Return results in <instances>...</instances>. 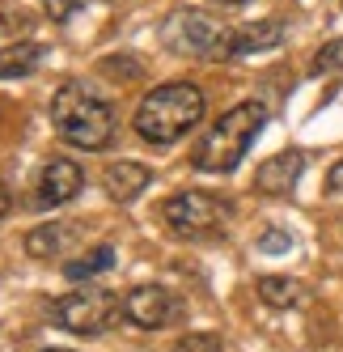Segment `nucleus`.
Segmentation results:
<instances>
[{
  "label": "nucleus",
  "mask_w": 343,
  "mask_h": 352,
  "mask_svg": "<svg viewBox=\"0 0 343 352\" xmlns=\"http://www.w3.org/2000/svg\"><path fill=\"white\" fill-rule=\"evenodd\" d=\"M263 128H267V107L263 102H255V98H250V102L229 107L204 132V140L195 144L191 166L200 170V174H229V170H237Z\"/></svg>",
  "instance_id": "1"
},
{
  "label": "nucleus",
  "mask_w": 343,
  "mask_h": 352,
  "mask_svg": "<svg viewBox=\"0 0 343 352\" xmlns=\"http://www.w3.org/2000/svg\"><path fill=\"white\" fill-rule=\"evenodd\" d=\"M51 123H56V136L72 148H85V153H97L115 140V107L106 102L102 94H93L77 81H68L56 89L51 98Z\"/></svg>",
  "instance_id": "2"
},
{
  "label": "nucleus",
  "mask_w": 343,
  "mask_h": 352,
  "mask_svg": "<svg viewBox=\"0 0 343 352\" xmlns=\"http://www.w3.org/2000/svg\"><path fill=\"white\" fill-rule=\"evenodd\" d=\"M204 89L191 85V81H165V85H153L149 94L140 98L136 107V132L140 140L149 144H174L182 140L195 123L204 119Z\"/></svg>",
  "instance_id": "3"
},
{
  "label": "nucleus",
  "mask_w": 343,
  "mask_h": 352,
  "mask_svg": "<svg viewBox=\"0 0 343 352\" xmlns=\"http://www.w3.org/2000/svg\"><path fill=\"white\" fill-rule=\"evenodd\" d=\"M161 47L182 60H233V30L204 9H178L161 21Z\"/></svg>",
  "instance_id": "4"
},
{
  "label": "nucleus",
  "mask_w": 343,
  "mask_h": 352,
  "mask_svg": "<svg viewBox=\"0 0 343 352\" xmlns=\"http://www.w3.org/2000/svg\"><path fill=\"white\" fill-rule=\"evenodd\" d=\"M229 221H233V204L220 195H208V191H178L161 204V225L187 242L220 238L229 230Z\"/></svg>",
  "instance_id": "5"
},
{
  "label": "nucleus",
  "mask_w": 343,
  "mask_h": 352,
  "mask_svg": "<svg viewBox=\"0 0 343 352\" xmlns=\"http://www.w3.org/2000/svg\"><path fill=\"white\" fill-rule=\"evenodd\" d=\"M119 314H123V297L110 289H72L51 306V322L72 336H102Z\"/></svg>",
  "instance_id": "6"
},
{
  "label": "nucleus",
  "mask_w": 343,
  "mask_h": 352,
  "mask_svg": "<svg viewBox=\"0 0 343 352\" xmlns=\"http://www.w3.org/2000/svg\"><path fill=\"white\" fill-rule=\"evenodd\" d=\"M187 301L165 289V285H136L132 293H123V318L140 331H165V327L182 322Z\"/></svg>",
  "instance_id": "7"
},
{
  "label": "nucleus",
  "mask_w": 343,
  "mask_h": 352,
  "mask_svg": "<svg viewBox=\"0 0 343 352\" xmlns=\"http://www.w3.org/2000/svg\"><path fill=\"white\" fill-rule=\"evenodd\" d=\"M34 199H38V208H60L68 204V199H77L81 187H85V170L77 162H68V157H51L43 170H38V183H34Z\"/></svg>",
  "instance_id": "8"
},
{
  "label": "nucleus",
  "mask_w": 343,
  "mask_h": 352,
  "mask_svg": "<svg viewBox=\"0 0 343 352\" xmlns=\"http://www.w3.org/2000/svg\"><path fill=\"white\" fill-rule=\"evenodd\" d=\"M301 174H305V153H301V148H284V153L267 157L255 170V191H263V195H288L292 187L301 183Z\"/></svg>",
  "instance_id": "9"
},
{
  "label": "nucleus",
  "mask_w": 343,
  "mask_h": 352,
  "mask_svg": "<svg viewBox=\"0 0 343 352\" xmlns=\"http://www.w3.org/2000/svg\"><path fill=\"white\" fill-rule=\"evenodd\" d=\"M102 187L119 204H132V199L144 195V187H153V170L140 166V162H110L102 170Z\"/></svg>",
  "instance_id": "10"
},
{
  "label": "nucleus",
  "mask_w": 343,
  "mask_h": 352,
  "mask_svg": "<svg viewBox=\"0 0 343 352\" xmlns=\"http://www.w3.org/2000/svg\"><path fill=\"white\" fill-rule=\"evenodd\" d=\"M284 21L280 17H263V21H250V26L233 30V56H259V52H276L284 43Z\"/></svg>",
  "instance_id": "11"
},
{
  "label": "nucleus",
  "mask_w": 343,
  "mask_h": 352,
  "mask_svg": "<svg viewBox=\"0 0 343 352\" xmlns=\"http://www.w3.org/2000/svg\"><path fill=\"white\" fill-rule=\"evenodd\" d=\"M77 238H81V225H72V221H47V225H38V230H30L26 250H30L34 259H51V255H64Z\"/></svg>",
  "instance_id": "12"
},
{
  "label": "nucleus",
  "mask_w": 343,
  "mask_h": 352,
  "mask_svg": "<svg viewBox=\"0 0 343 352\" xmlns=\"http://www.w3.org/2000/svg\"><path fill=\"white\" fill-rule=\"evenodd\" d=\"M255 293H259L263 306H272V310H297L309 301V289L301 280H292V276H259Z\"/></svg>",
  "instance_id": "13"
},
{
  "label": "nucleus",
  "mask_w": 343,
  "mask_h": 352,
  "mask_svg": "<svg viewBox=\"0 0 343 352\" xmlns=\"http://www.w3.org/2000/svg\"><path fill=\"white\" fill-rule=\"evenodd\" d=\"M43 56H47V47L30 43V38L0 47V81H5V77H30V72L43 64Z\"/></svg>",
  "instance_id": "14"
},
{
  "label": "nucleus",
  "mask_w": 343,
  "mask_h": 352,
  "mask_svg": "<svg viewBox=\"0 0 343 352\" xmlns=\"http://www.w3.org/2000/svg\"><path fill=\"white\" fill-rule=\"evenodd\" d=\"M106 267H115V246L110 242H97V246L85 250L81 259H68L64 276H68V280H93V276H102Z\"/></svg>",
  "instance_id": "15"
},
{
  "label": "nucleus",
  "mask_w": 343,
  "mask_h": 352,
  "mask_svg": "<svg viewBox=\"0 0 343 352\" xmlns=\"http://www.w3.org/2000/svg\"><path fill=\"white\" fill-rule=\"evenodd\" d=\"M97 72H102V77H119V81H140L144 77V64L132 60L128 52H119V56H106L102 64H97Z\"/></svg>",
  "instance_id": "16"
},
{
  "label": "nucleus",
  "mask_w": 343,
  "mask_h": 352,
  "mask_svg": "<svg viewBox=\"0 0 343 352\" xmlns=\"http://www.w3.org/2000/svg\"><path fill=\"white\" fill-rule=\"evenodd\" d=\"M169 352H225V344H220V336H212V331H187V336L174 340Z\"/></svg>",
  "instance_id": "17"
},
{
  "label": "nucleus",
  "mask_w": 343,
  "mask_h": 352,
  "mask_svg": "<svg viewBox=\"0 0 343 352\" xmlns=\"http://www.w3.org/2000/svg\"><path fill=\"white\" fill-rule=\"evenodd\" d=\"M309 72H318V77H322V72H343V38H331L327 47H318Z\"/></svg>",
  "instance_id": "18"
},
{
  "label": "nucleus",
  "mask_w": 343,
  "mask_h": 352,
  "mask_svg": "<svg viewBox=\"0 0 343 352\" xmlns=\"http://www.w3.org/2000/svg\"><path fill=\"white\" fill-rule=\"evenodd\" d=\"M259 250H263V255H288V250H292V234L288 230H267L259 238Z\"/></svg>",
  "instance_id": "19"
},
{
  "label": "nucleus",
  "mask_w": 343,
  "mask_h": 352,
  "mask_svg": "<svg viewBox=\"0 0 343 352\" xmlns=\"http://www.w3.org/2000/svg\"><path fill=\"white\" fill-rule=\"evenodd\" d=\"M43 9H47V17H51V21H68L72 13L81 9V0H43Z\"/></svg>",
  "instance_id": "20"
},
{
  "label": "nucleus",
  "mask_w": 343,
  "mask_h": 352,
  "mask_svg": "<svg viewBox=\"0 0 343 352\" xmlns=\"http://www.w3.org/2000/svg\"><path fill=\"white\" fill-rule=\"evenodd\" d=\"M327 191H339L343 195V157L331 166V174H327Z\"/></svg>",
  "instance_id": "21"
},
{
  "label": "nucleus",
  "mask_w": 343,
  "mask_h": 352,
  "mask_svg": "<svg viewBox=\"0 0 343 352\" xmlns=\"http://www.w3.org/2000/svg\"><path fill=\"white\" fill-rule=\"evenodd\" d=\"M9 208H13V195H9V187H5V183H0V221L9 217Z\"/></svg>",
  "instance_id": "22"
},
{
  "label": "nucleus",
  "mask_w": 343,
  "mask_h": 352,
  "mask_svg": "<svg viewBox=\"0 0 343 352\" xmlns=\"http://www.w3.org/2000/svg\"><path fill=\"white\" fill-rule=\"evenodd\" d=\"M220 5H246V0H220Z\"/></svg>",
  "instance_id": "23"
},
{
  "label": "nucleus",
  "mask_w": 343,
  "mask_h": 352,
  "mask_svg": "<svg viewBox=\"0 0 343 352\" xmlns=\"http://www.w3.org/2000/svg\"><path fill=\"white\" fill-rule=\"evenodd\" d=\"M43 352H72V348H43Z\"/></svg>",
  "instance_id": "24"
}]
</instances>
